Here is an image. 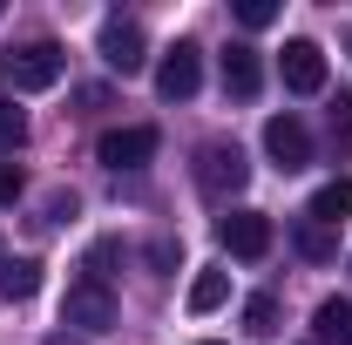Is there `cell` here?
Returning a JSON list of instances; mask_svg holds the SVG:
<instances>
[{"instance_id":"obj_1","label":"cell","mask_w":352,"mask_h":345,"mask_svg":"<svg viewBox=\"0 0 352 345\" xmlns=\"http://www.w3.org/2000/svg\"><path fill=\"white\" fill-rule=\"evenodd\" d=\"M61 68H68L61 41H21V47L0 54V82L14 88V95H41V88H54Z\"/></svg>"},{"instance_id":"obj_2","label":"cell","mask_w":352,"mask_h":345,"mask_svg":"<svg viewBox=\"0 0 352 345\" xmlns=\"http://www.w3.org/2000/svg\"><path fill=\"white\" fill-rule=\"evenodd\" d=\"M244 183H251V163H244L237 142H204V149H197V190H204L210 203H230Z\"/></svg>"},{"instance_id":"obj_3","label":"cell","mask_w":352,"mask_h":345,"mask_svg":"<svg viewBox=\"0 0 352 345\" xmlns=\"http://www.w3.org/2000/svg\"><path fill=\"white\" fill-rule=\"evenodd\" d=\"M116 318H122V304H116V291L102 285V278H75L68 285V298H61V325H82V332H116Z\"/></svg>"},{"instance_id":"obj_4","label":"cell","mask_w":352,"mask_h":345,"mask_svg":"<svg viewBox=\"0 0 352 345\" xmlns=\"http://www.w3.org/2000/svg\"><path fill=\"white\" fill-rule=\"evenodd\" d=\"M217 237H223V251L230 258H244V264H258L264 251H271V216L264 210H230V216H217Z\"/></svg>"},{"instance_id":"obj_5","label":"cell","mask_w":352,"mask_h":345,"mask_svg":"<svg viewBox=\"0 0 352 345\" xmlns=\"http://www.w3.org/2000/svg\"><path fill=\"white\" fill-rule=\"evenodd\" d=\"M197 88H204V47L176 41L170 54H163V68H156V95H163V102H190Z\"/></svg>"},{"instance_id":"obj_6","label":"cell","mask_w":352,"mask_h":345,"mask_svg":"<svg viewBox=\"0 0 352 345\" xmlns=\"http://www.w3.org/2000/svg\"><path fill=\"white\" fill-rule=\"evenodd\" d=\"M264 156H271L285 176L305 170V163H311V135H305V122H298V115H271V122H264Z\"/></svg>"},{"instance_id":"obj_7","label":"cell","mask_w":352,"mask_h":345,"mask_svg":"<svg viewBox=\"0 0 352 345\" xmlns=\"http://www.w3.org/2000/svg\"><path fill=\"white\" fill-rule=\"evenodd\" d=\"M149 156H156V129H109L102 142H95V163L116 170V176H122V170H142Z\"/></svg>"},{"instance_id":"obj_8","label":"cell","mask_w":352,"mask_h":345,"mask_svg":"<svg viewBox=\"0 0 352 345\" xmlns=\"http://www.w3.org/2000/svg\"><path fill=\"white\" fill-rule=\"evenodd\" d=\"M102 61H109L116 75H142V61H149V54H142V27L122 21V14H109V21H102Z\"/></svg>"},{"instance_id":"obj_9","label":"cell","mask_w":352,"mask_h":345,"mask_svg":"<svg viewBox=\"0 0 352 345\" xmlns=\"http://www.w3.org/2000/svg\"><path fill=\"white\" fill-rule=\"evenodd\" d=\"M278 68H285V88H292V95H318V88H325V47L318 41H285Z\"/></svg>"},{"instance_id":"obj_10","label":"cell","mask_w":352,"mask_h":345,"mask_svg":"<svg viewBox=\"0 0 352 345\" xmlns=\"http://www.w3.org/2000/svg\"><path fill=\"white\" fill-rule=\"evenodd\" d=\"M264 88V61H258V47H223V95H230V102H251V95H258Z\"/></svg>"},{"instance_id":"obj_11","label":"cell","mask_w":352,"mask_h":345,"mask_svg":"<svg viewBox=\"0 0 352 345\" xmlns=\"http://www.w3.org/2000/svg\"><path fill=\"white\" fill-rule=\"evenodd\" d=\"M305 216H311V223H325V230H339V223L352 216V176L318 183V190H311V203H305Z\"/></svg>"},{"instance_id":"obj_12","label":"cell","mask_w":352,"mask_h":345,"mask_svg":"<svg viewBox=\"0 0 352 345\" xmlns=\"http://www.w3.org/2000/svg\"><path fill=\"white\" fill-rule=\"evenodd\" d=\"M311 339L318 345H352V298H325L311 311Z\"/></svg>"},{"instance_id":"obj_13","label":"cell","mask_w":352,"mask_h":345,"mask_svg":"<svg viewBox=\"0 0 352 345\" xmlns=\"http://www.w3.org/2000/svg\"><path fill=\"white\" fill-rule=\"evenodd\" d=\"M34 291H41V264H34V258H14L7 271H0V298H7V304L34 298Z\"/></svg>"},{"instance_id":"obj_14","label":"cell","mask_w":352,"mask_h":345,"mask_svg":"<svg viewBox=\"0 0 352 345\" xmlns=\"http://www.w3.org/2000/svg\"><path fill=\"white\" fill-rule=\"evenodd\" d=\"M223 298H230V278H223V271H197V278H190V311H197V318L217 311Z\"/></svg>"},{"instance_id":"obj_15","label":"cell","mask_w":352,"mask_h":345,"mask_svg":"<svg viewBox=\"0 0 352 345\" xmlns=\"http://www.w3.org/2000/svg\"><path fill=\"white\" fill-rule=\"evenodd\" d=\"M244 332H251V339H271V332H278V298H271V291H258V298L244 304Z\"/></svg>"},{"instance_id":"obj_16","label":"cell","mask_w":352,"mask_h":345,"mask_svg":"<svg viewBox=\"0 0 352 345\" xmlns=\"http://www.w3.org/2000/svg\"><path fill=\"white\" fill-rule=\"evenodd\" d=\"M21 142H28V115H21V109L0 95V156H14Z\"/></svg>"},{"instance_id":"obj_17","label":"cell","mask_w":352,"mask_h":345,"mask_svg":"<svg viewBox=\"0 0 352 345\" xmlns=\"http://www.w3.org/2000/svg\"><path fill=\"white\" fill-rule=\"evenodd\" d=\"M298 251L325 264V258H332V230H325V223H311V216H305V223H298Z\"/></svg>"},{"instance_id":"obj_18","label":"cell","mask_w":352,"mask_h":345,"mask_svg":"<svg viewBox=\"0 0 352 345\" xmlns=\"http://www.w3.org/2000/svg\"><path fill=\"white\" fill-rule=\"evenodd\" d=\"M237 21L244 27H271L278 21V0H237Z\"/></svg>"},{"instance_id":"obj_19","label":"cell","mask_w":352,"mask_h":345,"mask_svg":"<svg viewBox=\"0 0 352 345\" xmlns=\"http://www.w3.org/2000/svg\"><path fill=\"white\" fill-rule=\"evenodd\" d=\"M122 258V244H116V237H102V244H95V251H88V278H102V285H109V264Z\"/></svg>"},{"instance_id":"obj_20","label":"cell","mask_w":352,"mask_h":345,"mask_svg":"<svg viewBox=\"0 0 352 345\" xmlns=\"http://www.w3.org/2000/svg\"><path fill=\"white\" fill-rule=\"evenodd\" d=\"M21 190H28V176H21V163H7V156H0V203H14Z\"/></svg>"},{"instance_id":"obj_21","label":"cell","mask_w":352,"mask_h":345,"mask_svg":"<svg viewBox=\"0 0 352 345\" xmlns=\"http://www.w3.org/2000/svg\"><path fill=\"white\" fill-rule=\"evenodd\" d=\"M332 129L352 135V95H339V102H332Z\"/></svg>"},{"instance_id":"obj_22","label":"cell","mask_w":352,"mask_h":345,"mask_svg":"<svg viewBox=\"0 0 352 345\" xmlns=\"http://www.w3.org/2000/svg\"><path fill=\"white\" fill-rule=\"evenodd\" d=\"M47 345H68V332H54V339H47Z\"/></svg>"},{"instance_id":"obj_23","label":"cell","mask_w":352,"mask_h":345,"mask_svg":"<svg viewBox=\"0 0 352 345\" xmlns=\"http://www.w3.org/2000/svg\"><path fill=\"white\" fill-rule=\"evenodd\" d=\"M346 47H352V27H346Z\"/></svg>"},{"instance_id":"obj_24","label":"cell","mask_w":352,"mask_h":345,"mask_svg":"<svg viewBox=\"0 0 352 345\" xmlns=\"http://www.w3.org/2000/svg\"><path fill=\"white\" fill-rule=\"evenodd\" d=\"M204 345H217V339H204Z\"/></svg>"}]
</instances>
